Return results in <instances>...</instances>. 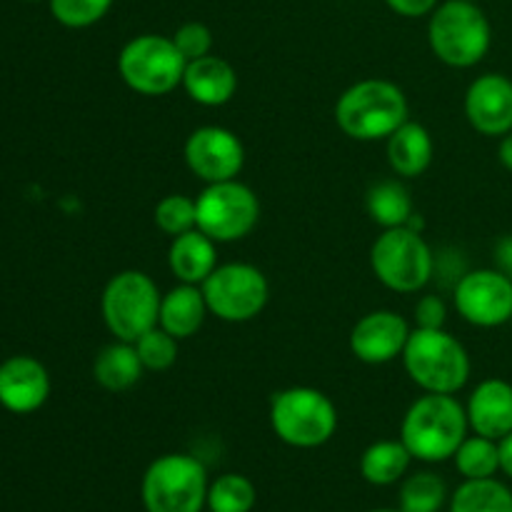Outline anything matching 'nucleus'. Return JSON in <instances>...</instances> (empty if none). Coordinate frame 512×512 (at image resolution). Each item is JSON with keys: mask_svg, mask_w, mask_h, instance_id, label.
<instances>
[{"mask_svg": "<svg viewBox=\"0 0 512 512\" xmlns=\"http://www.w3.org/2000/svg\"><path fill=\"white\" fill-rule=\"evenodd\" d=\"M468 430V413L455 395L425 393L405 413L400 440L415 460L445 463L458 453Z\"/></svg>", "mask_w": 512, "mask_h": 512, "instance_id": "f257e3e1", "label": "nucleus"}, {"mask_svg": "<svg viewBox=\"0 0 512 512\" xmlns=\"http://www.w3.org/2000/svg\"><path fill=\"white\" fill-rule=\"evenodd\" d=\"M410 113L408 98L395 83L383 78L358 80L335 103V123L350 140L373 143L388 140Z\"/></svg>", "mask_w": 512, "mask_h": 512, "instance_id": "f03ea898", "label": "nucleus"}, {"mask_svg": "<svg viewBox=\"0 0 512 512\" xmlns=\"http://www.w3.org/2000/svg\"><path fill=\"white\" fill-rule=\"evenodd\" d=\"M403 368L423 393L455 395L470 380V355L445 328H413L403 350Z\"/></svg>", "mask_w": 512, "mask_h": 512, "instance_id": "7ed1b4c3", "label": "nucleus"}, {"mask_svg": "<svg viewBox=\"0 0 512 512\" xmlns=\"http://www.w3.org/2000/svg\"><path fill=\"white\" fill-rule=\"evenodd\" d=\"M430 50L450 68H473L488 55L493 28L475 0H448L430 13Z\"/></svg>", "mask_w": 512, "mask_h": 512, "instance_id": "20e7f679", "label": "nucleus"}, {"mask_svg": "<svg viewBox=\"0 0 512 512\" xmlns=\"http://www.w3.org/2000/svg\"><path fill=\"white\" fill-rule=\"evenodd\" d=\"M270 428L290 448H320L338 430V408L323 390L293 385L270 400Z\"/></svg>", "mask_w": 512, "mask_h": 512, "instance_id": "39448f33", "label": "nucleus"}, {"mask_svg": "<svg viewBox=\"0 0 512 512\" xmlns=\"http://www.w3.org/2000/svg\"><path fill=\"white\" fill-rule=\"evenodd\" d=\"M208 470L195 455L165 453L145 468L140 498L145 512H203Z\"/></svg>", "mask_w": 512, "mask_h": 512, "instance_id": "423d86ee", "label": "nucleus"}, {"mask_svg": "<svg viewBox=\"0 0 512 512\" xmlns=\"http://www.w3.org/2000/svg\"><path fill=\"white\" fill-rule=\"evenodd\" d=\"M158 283L143 270H120L100 295V313H103L105 328L115 340L135 343L143 333L158 325L160 315Z\"/></svg>", "mask_w": 512, "mask_h": 512, "instance_id": "0eeeda50", "label": "nucleus"}, {"mask_svg": "<svg viewBox=\"0 0 512 512\" xmlns=\"http://www.w3.org/2000/svg\"><path fill=\"white\" fill-rule=\"evenodd\" d=\"M370 268L375 278L395 293H418L435 273V255L423 233L408 228H390L375 238L370 248Z\"/></svg>", "mask_w": 512, "mask_h": 512, "instance_id": "6e6552de", "label": "nucleus"}, {"mask_svg": "<svg viewBox=\"0 0 512 512\" xmlns=\"http://www.w3.org/2000/svg\"><path fill=\"white\" fill-rule=\"evenodd\" d=\"M185 65L188 60L183 58L173 38L155 33L135 35L118 55V73L123 83L148 98L168 95L183 85Z\"/></svg>", "mask_w": 512, "mask_h": 512, "instance_id": "1a4fd4ad", "label": "nucleus"}, {"mask_svg": "<svg viewBox=\"0 0 512 512\" xmlns=\"http://www.w3.org/2000/svg\"><path fill=\"white\" fill-rule=\"evenodd\" d=\"M198 230H203L215 243H235L248 238L260 220V200L245 183L223 180L205 185L195 198Z\"/></svg>", "mask_w": 512, "mask_h": 512, "instance_id": "9d476101", "label": "nucleus"}, {"mask_svg": "<svg viewBox=\"0 0 512 512\" xmlns=\"http://www.w3.org/2000/svg\"><path fill=\"white\" fill-rule=\"evenodd\" d=\"M200 288L210 315L225 323H248L258 318L270 298L268 278L250 263L218 265Z\"/></svg>", "mask_w": 512, "mask_h": 512, "instance_id": "9b49d317", "label": "nucleus"}, {"mask_svg": "<svg viewBox=\"0 0 512 512\" xmlns=\"http://www.w3.org/2000/svg\"><path fill=\"white\" fill-rule=\"evenodd\" d=\"M453 303L465 323L500 328L512 323V280L498 268L468 270L455 283Z\"/></svg>", "mask_w": 512, "mask_h": 512, "instance_id": "f8f14e48", "label": "nucleus"}, {"mask_svg": "<svg viewBox=\"0 0 512 512\" xmlns=\"http://www.w3.org/2000/svg\"><path fill=\"white\" fill-rule=\"evenodd\" d=\"M185 165L205 185L235 180L245 165L243 140L220 125L195 128L185 140Z\"/></svg>", "mask_w": 512, "mask_h": 512, "instance_id": "ddd939ff", "label": "nucleus"}, {"mask_svg": "<svg viewBox=\"0 0 512 512\" xmlns=\"http://www.w3.org/2000/svg\"><path fill=\"white\" fill-rule=\"evenodd\" d=\"M413 328L395 310L365 313L350 330V353L365 365H385L403 358Z\"/></svg>", "mask_w": 512, "mask_h": 512, "instance_id": "4468645a", "label": "nucleus"}, {"mask_svg": "<svg viewBox=\"0 0 512 512\" xmlns=\"http://www.w3.org/2000/svg\"><path fill=\"white\" fill-rule=\"evenodd\" d=\"M465 118L485 138H503L512 130V80L483 73L465 90Z\"/></svg>", "mask_w": 512, "mask_h": 512, "instance_id": "2eb2a0df", "label": "nucleus"}, {"mask_svg": "<svg viewBox=\"0 0 512 512\" xmlns=\"http://www.w3.org/2000/svg\"><path fill=\"white\" fill-rule=\"evenodd\" d=\"M50 395V375L40 360L15 355L0 365V405L15 415L35 413Z\"/></svg>", "mask_w": 512, "mask_h": 512, "instance_id": "dca6fc26", "label": "nucleus"}, {"mask_svg": "<svg viewBox=\"0 0 512 512\" xmlns=\"http://www.w3.org/2000/svg\"><path fill=\"white\" fill-rule=\"evenodd\" d=\"M465 413L475 435L503 440L512 433V385L503 378L483 380L470 393Z\"/></svg>", "mask_w": 512, "mask_h": 512, "instance_id": "f3484780", "label": "nucleus"}, {"mask_svg": "<svg viewBox=\"0 0 512 512\" xmlns=\"http://www.w3.org/2000/svg\"><path fill=\"white\" fill-rule=\"evenodd\" d=\"M183 90L193 103L205 105V108H220L238 93V73L228 60L210 53L185 65Z\"/></svg>", "mask_w": 512, "mask_h": 512, "instance_id": "a211bd4d", "label": "nucleus"}, {"mask_svg": "<svg viewBox=\"0 0 512 512\" xmlns=\"http://www.w3.org/2000/svg\"><path fill=\"white\" fill-rule=\"evenodd\" d=\"M168 268L178 283L203 285V280L218 268V243L198 228L175 235L168 248Z\"/></svg>", "mask_w": 512, "mask_h": 512, "instance_id": "6ab92c4d", "label": "nucleus"}, {"mask_svg": "<svg viewBox=\"0 0 512 512\" xmlns=\"http://www.w3.org/2000/svg\"><path fill=\"white\" fill-rule=\"evenodd\" d=\"M208 303L200 285L178 283L173 290L163 295L160 300L158 325L165 333L173 335L175 340H188L203 328L208 318Z\"/></svg>", "mask_w": 512, "mask_h": 512, "instance_id": "aec40b11", "label": "nucleus"}, {"mask_svg": "<svg viewBox=\"0 0 512 512\" xmlns=\"http://www.w3.org/2000/svg\"><path fill=\"white\" fill-rule=\"evenodd\" d=\"M385 153H388V163L395 175H400V178H420L433 163V135L423 123L405 120L388 138Z\"/></svg>", "mask_w": 512, "mask_h": 512, "instance_id": "412c9836", "label": "nucleus"}, {"mask_svg": "<svg viewBox=\"0 0 512 512\" xmlns=\"http://www.w3.org/2000/svg\"><path fill=\"white\" fill-rule=\"evenodd\" d=\"M145 368L138 358L135 343L115 340L105 345L93 360V378L108 393H125L143 378Z\"/></svg>", "mask_w": 512, "mask_h": 512, "instance_id": "4be33fe9", "label": "nucleus"}, {"mask_svg": "<svg viewBox=\"0 0 512 512\" xmlns=\"http://www.w3.org/2000/svg\"><path fill=\"white\" fill-rule=\"evenodd\" d=\"M413 460L403 440H378L360 455V475L375 488H388L405 478Z\"/></svg>", "mask_w": 512, "mask_h": 512, "instance_id": "5701e85b", "label": "nucleus"}, {"mask_svg": "<svg viewBox=\"0 0 512 512\" xmlns=\"http://www.w3.org/2000/svg\"><path fill=\"white\" fill-rule=\"evenodd\" d=\"M365 208H368L370 220L383 230L403 228L415 215L410 190L400 180H380V183L370 185Z\"/></svg>", "mask_w": 512, "mask_h": 512, "instance_id": "b1692460", "label": "nucleus"}, {"mask_svg": "<svg viewBox=\"0 0 512 512\" xmlns=\"http://www.w3.org/2000/svg\"><path fill=\"white\" fill-rule=\"evenodd\" d=\"M450 512H512V490L495 478L465 480L450 498Z\"/></svg>", "mask_w": 512, "mask_h": 512, "instance_id": "393cba45", "label": "nucleus"}, {"mask_svg": "<svg viewBox=\"0 0 512 512\" xmlns=\"http://www.w3.org/2000/svg\"><path fill=\"white\" fill-rule=\"evenodd\" d=\"M453 460L455 468L465 480L495 478L500 470V443L473 433L463 440Z\"/></svg>", "mask_w": 512, "mask_h": 512, "instance_id": "a878e982", "label": "nucleus"}, {"mask_svg": "<svg viewBox=\"0 0 512 512\" xmlns=\"http://www.w3.org/2000/svg\"><path fill=\"white\" fill-rule=\"evenodd\" d=\"M398 503L403 512H440L448 503V485L438 473L420 470L403 480Z\"/></svg>", "mask_w": 512, "mask_h": 512, "instance_id": "bb28decb", "label": "nucleus"}, {"mask_svg": "<svg viewBox=\"0 0 512 512\" xmlns=\"http://www.w3.org/2000/svg\"><path fill=\"white\" fill-rule=\"evenodd\" d=\"M258 503V490L253 480L240 473H225L210 480L208 508L210 512H250Z\"/></svg>", "mask_w": 512, "mask_h": 512, "instance_id": "cd10ccee", "label": "nucleus"}, {"mask_svg": "<svg viewBox=\"0 0 512 512\" xmlns=\"http://www.w3.org/2000/svg\"><path fill=\"white\" fill-rule=\"evenodd\" d=\"M155 225L163 230L165 235L175 238L188 230L198 228V213H195V198H188L183 193H170L155 205Z\"/></svg>", "mask_w": 512, "mask_h": 512, "instance_id": "c85d7f7f", "label": "nucleus"}, {"mask_svg": "<svg viewBox=\"0 0 512 512\" xmlns=\"http://www.w3.org/2000/svg\"><path fill=\"white\" fill-rule=\"evenodd\" d=\"M178 343L180 340H175L160 325H155L135 340V350H138V358L145 370L163 373V370L173 368L175 360H178Z\"/></svg>", "mask_w": 512, "mask_h": 512, "instance_id": "c756f323", "label": "nucleus"}, {"mask_svg": "<svg viewBox=\"0 0 512 512\" xmlns=\"http://www.w3.org/2000/svg\"><path fill=\"white\" fill-rule=\"evenodd\" d=\"M50 13L65 28H90L105 18L113 0H48Z\"/></svg>", "mask_w": 512, "mask_h": 512, "instance_id": "7c9ffc66", "label": "nucleus"}, {"mask_svg": "<svg viewBox=\"0 0 512 512\" xmlns=\"http://www.w3.org/2000/svg\"><path fill=\"white\" fill-rule=\"evenodd\" d=\"M173 43L178 45V50L183 53V58L188 60H198L210 55L213 50V33L205 23H198V20H190V23H183L178 30L173 33Z\"/></svg>", "mask_w": 512, "mask_h": 512, "instance_id": "2f4dec72", "label": "nucleus"}, {"mask_svg": "<svg viewBox=\"0 0 512 512\" xmlns=\"http://www.w3.org/2000/svg\"><path fill=\"white\" fill-rule=\"evenodd\" d=\"M413 315H415V328L438 330V328H445L448 308H445V300L440 298V295H423V298L415 303Z\"/></svg>", "mask_w": 512, "mask_h": 512, "instance_id": "473e14b6", "label": "nucleus"}, {"mask_svg": "<svg viewBox=\"0 0 512 512\" xmlns=\"http://www.w3.org/2000/svg\"><path fill=\"white\" fill-rule=\"evenodd\" d=\"M385 3L403 18H423L438 8V0H385Z\"/></svg>", "mask_w": 512, "mask_h": 512, "instance_id": "72a5a7b5", "label": "nucleus"}, {"mask_svg": "<svg viewBox=\"0 0 512 512\" xmlns=\"http://www.w3.org/2000/svg\"><path fill=\"white\" fill-rule=\"evenodd\" d=\"M495 268L512 280V235H503L495 245Z\"/></svg>", "mask_w": 512, "mask_h": 512, "instance_id": "f704fd0d", "label": "nucleus"}, {"mask_svg": "<svg viewBox=\"0 0 512 512\" xmlns=\"http://www.w3.org/2000/svg\"><path fill=\"white\" fill-rule=\"evenodd\" d=\"M500 443V470L512 480V433L505 435Z\"/></svg>", "mask_w": 512, "mask_h": 512, "instance_id": "c9c22d12", "label": "nucleus"}, {"mask_svg": "<svg viewBox=\"0 0 512 512\" xmlns=\"http://www.w3.org/2000/svg\"><path fill=\"white\" fill-rule=\"evenodd\" d=\"M498 160H500V165H503L505 170H510V173H512V130L508 135H503V138H500Z\"/></svg>", "mask_w": 512, "mask_h": 512, "instance_id": "e433bc0d", "label": "nucleus"}, {"mask_svg": "<svg viewBox=\"0 0 512 512\" xmlns=\"http://www.w3.org/2000/svg\"><path fill=\"white\" fill-rule=\"evenodd\" d=\"M368 512H403V510H388V508H380V510H368Z\"/></svg>", "mask_w": 512, "mask_h": 512, "instance_id": "4c0bfd02", "label": "nucleus"}, {"mask_svg": "<svg viewBox=\"0 0 512 512\" xmlns=\"http://www.w3.org/2000/svg\"><path fill=\"white\" fill-rule=\"evenodd\" d=\"M30 3H38V0H30Z\"/></svg>", "mask_w": 512, "mask_h": 512, "instance_id": "58836bf2", "label": "nucleus"}]
</instances>
